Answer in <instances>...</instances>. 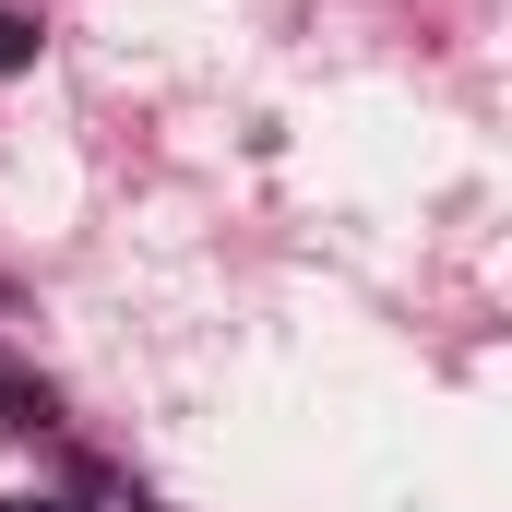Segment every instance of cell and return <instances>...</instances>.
<instances>
[{
  "mask_svg": "<svg viewBox=\"0 0 512 512\" xmlns=\"http://www.w3.org/2000/svg\"><path fill=\"white\" fill-rule=\"evenodd\" d=\"M24 60H36V24H24V12H0V72H24Z\"/></svg>",
  "mask_w": 512,
  "mask_h": 512,
  "instance_id": "6da1fadb",
  "label": "cell"
},
{
  "mask_svg": "<svg viewBox=\"0 0 512 512\" xmlns=\"http://www.w3.org/2000/svg\"><path fill=\"white\" fill-rule=\"evenodd\" d=\"M0 512H72V501H0Z\"/></svg>",
  "mask_w": 512,
  "mask_h": 512,
  "instance_id": "7a4b0ae2",
  "label": "cell"
}]
</instances>
